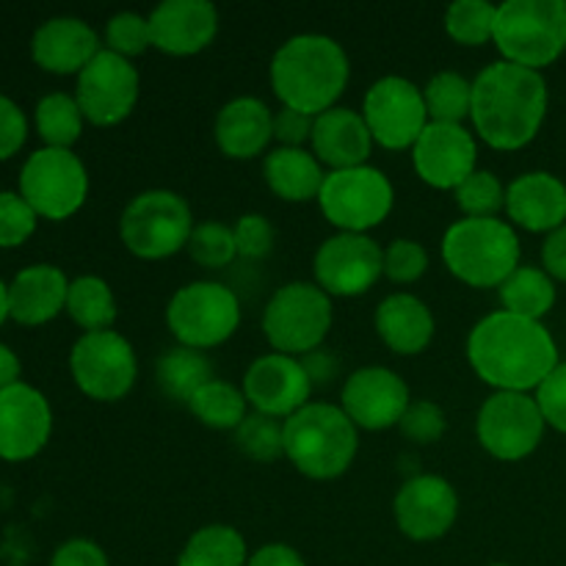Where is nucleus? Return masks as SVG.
<instances>
[{"instance_id": "obj_22", "label": "nucleus", "mask_w": 566, "mask_h": 566, "mask_svg": "<svg viewBox=\"0 0 566 566\" xmlns=\"http://www.w3.org/2000/svg\"><path fill=\"white\" fill-rule=\"evenodd\" d=\"M153 48L164 55H199L219 36V9L210 0H164L147 14Z\"/></svg>"}, {"instance_id": "obj_7", "label": "nucleus", "mask_w": 566, "mask_h": 566, "mask_svg": "<svg viewBox=\"0 0 566 566\" xmlns=\"http://www.w3.org/2000/svg\"><path fill=\"white\" fill-rule=\"evenodd\" d=\"M193 221L191 205L169 188L136 193L119 216V241L138 260H169L186 252Z\"/></svg>"}, {"instance_id": "obj_50", "label": "nucleus", "mask_w": 566, "mask_h": 566, "mask_svg": "<svg viewBox=\"0 0 566 566\" xmlns=\"http://www.w3.org/2000/svg\"><path fill=\"white\" fill-rule=\"evenodd\" d=\"M542 269L556 282H566V224L551 232L542 243Z\"/></svg>"}, {"instance_id": "obj_29", "label": "nucleus", "mask_w": 566, "mask_h": 566, "mask_svg": "<svg viewBox=\"0 0 566 566\" xmlns=\"http://www.w3.org/2000/svg\"><path fill=\"white\" fill-rule=\"evenodd\" d=\"M263 180L282 202H318L326 169L307 147H274L263 158Z\"/></svg>"}, {"instance_id": "obj_20", "label": "nucleus", "mask_w": 566, "mask_h": 566, "mask_svg": "<svg viewBox=\"0 0 566 566\" xmlns=\"http://www.w3.org/2000/svg\"><path fill=\"white\" fill-rule=\"evenodd\" d=\"M392 517L407 539L437 542L457 525L459 492L442 475H412L396 492Z\"/></svg>"}, {"instance_id": "obj_46", "label": "nucleus", "mask_w": 566, "mask_h": 566, "mask_svg": "<svg viewBox=\"0 0 566 566\" xmlns=\"http://www.w3.org/2000/svg\"><path fill=\"white\" fill-rule=\"evenodd\" d=\"M534 398L545 415V423L566 434V363H558V368L542 381Z\"/></svg>"}, {"instance_id": "obj_31", "label": "nucleus", "mask_w": 566, "mask_h": 566, "mask_svg": "<svg viewBox=\"0 0 566 566\" xmlns=\"http://www.w3.org/2000/svg\"><path fill=\"white\" fill-rule=\"evenodd\" d=\"M501 310L520 315V318L545 321L556 307V280L539 265H520L501 287H497Z\"/></svg>"}, {"instance_id": "obj_53", "label": "nucleus", "mask_w": 566, "mask_h": 566, "mask_svg": "<svg viewBox=\"0 0 566 566\" xmlns=\"http://www.w3.org/2000/svg\"><path fill=\"white\" fill-rule=\"evenodd\" d=\"M20 374H22V363L14 354V348L0 343V390L17 385V381H20Z\"/></svg>"}, {"instance_id": "obj_27", "label": "nucleus", "mask_w": 566, "mask_h": 566, "mask_svg": "<svg viewBox=\"0 0 566 566\" xmlns=\"http://www.w3.org/2000/svg\"><path fill=\"white\" fill-rule=\"evenodd\" d=\"M374 329L392 354L418 357L434 340L437 321L423 298L398 291L379 302L374 313Z\"/></svg>"}, {"instance_id": "obj_17", "label": "nucleus", "mask_w": 566, "mask_h": 566, "mask_svg": "<svg viewBox=\"0 0 566 566\" xmlns=\"http://www.w3.org/2000/svg\"><path fill=\"white\" fill-rule=\"evenodd\" d=\"M409 403V385L385 365H365L343 381L340 409L359 431L398 429Z\"/></svg>"}, {"instance_id": "obj_16", "label": "nucleus", "mask_w": 566, "mask_h": 566, "mask_svg": "<svg viewBox=\"0 0 566 566\" xmlns=\"http://www.w3.org/2000/svg\"><path fill=\"white\" fill-rule=\"evenodd\" d=\"M142 75L133 61L99 50L97 59L75 77V99L83 119L94 127H116L136 111Z\"/></svg>"}, {"instance_id": "obj_32", "label": "nucleus", "mask_w": 566, "mask_h": 566, "mask_svg": "<svg viewBox=\"0 0 566 566\" xmlns=\"http://www.w3.org/2000/svg\"><path fill=\"white\" fill-rule=\"evenodd\" d=\"M249 547L241 531L224 523H210L193 531L182 545L177 566H247Z\"/></svg>"}, {"instance_id": "obj_21", "label": "nucleus", "mask_w": 566, "mask_h": 566, "mask_svg": "<svg viewBox=\"0 0 566 566\" xmlns=\"http://www.w3.org/2000/svg\"><path fill=\"white\" fill-rule=\"evenodd\" d=\"M249 409L269 418L287 420L304 409L313 398V381L304 370L302 359L287 354H263L247 368L241 381Z\"/></svg>"}, {"instance_id": "obj_49", "label": "nucleus", "mask_w": 566, "mask_h": 566, "mask_svg": "<svg viewBox=\"0 0 566 566\" xmlns=\"http://www.w3.org/2000/svg\"><path fill=\"white\" fill-rule=\"evenodd\" d=\"M50 566H111L108 553L92 539H70L55 547Z\"/></svg>"}, {"instance_id": "obj_35", "label": "nucleus", "mask_w": 566, "mask_h": 566, "mask_svg": "<svg viewBox=\"0 0 566 566\" xmlns=\"http://www.w3.org/2000/svg\"><path fill=\"white\" fill-rule=\"evenodd\" d=\"M83 111L77 105L75 94L50 92L33 108V127L44 147L53 149H72L83 136Z\"/></svg>"}, {"instance_id": "obj_13", "label": "nucleus", "mask_w": 566, "mask_h": 566, "mask_svg": "<svg viewBox=\"0 0 566 566\" xmlns=\"http://www.w3.org/2000/svg\"><path fill=\"white\" fill-rule=\"evenodd\" d=\"M545 415L531 392H492L475 415V440L497 462H523L545 440Z\"/></svg>"}, {"instance_id": "obj_2", "label": "nucleus", "mask_w": 566, "mask_h": 566, "mask_svg": "<svg viewBox=\"0 0 566 566\" xmlns=\"http://www.w3.org/2000/svg\"><path fill=\"white\" fill-rule=\"evenodd\" d=\"M551 92L542 72L492 61L473 77V133L497 153H517L539 136Z\"/></svg>"}, {"instance_id": "obj_23", "label": "nucleus", "mask_w": 566, "mask_h": 566, "mask_svg": "<svg viewBox=\"0 0 566 566\" xmlns=\"http://www.w3.org/2000/svg\"><path fill=\"white\" fill-rule=\"evenodd\" d=\"M103 50V36L81 17H50L33 31L31 59L50 75H81Z\"/></svg>"}, {"instance_id": "obj_25", "label": "nucleus", "mask_w": 566, "mask_h": 566, "mask_svg": "<svg viewBox=\"0 0 566 566\" xmlns=\"http://www.w3.org/2000/svg\"><path fill=\"white\" fill-rule=\"evenodd\" d=\"M310 153L321 160L326 171L354 169V166H365L370 160L374 136L359 111L335 105L315 116Z\"/></svg>"}, {"instance_id": "obj_19", "label": "nucleus", "mask_w": 566, "mask_h": 566, "mask_svg": "<svg viewBox=\"0 0 566 566\" xmlns=\"http://www.w3.org/2000/svg\"><path fill=\"white\" fill-rule=\"evenodd\" d=\"M53 437V407L33 385L0 390V459L9 464L31 462L48 448Z\"/></svg>"}, {"instance_id": "obj_12", "label": "nucleus", "mask_w": 566, "mask_h": 566, "mask_svg": "<svg viewBox=\"0 0 566 566\" xmlns=\"http://www.w3.org/2000/svg\"><path fill=\"white\" fill-rule=\"evenodd\" d=\"M70 374L86 398L97 403H116L136 387V348L114 329L86 332L70 352Z\"/></svg>"}, {"instance_id": "obj_3", "label": "nucleus", "mask_w": 566, "mask_h": 566, "mask_svg": "<svg viewBox=\"0 0 566 566\" xmlns=\"http://www.w3.org/2000/svg\"><path fill=\"white\" fill-rule=\"evenodd\" d=\"M269 81L282 108L321 116L335 108L352 81V59L326 33H296L276 48Z\"/></svg>"}, {"instance_id": "obj_11", "label": "nucleus", "mask_w": 566, "mask_h": 566, "mask_svg": "<svg viewBox=\"0 0 566 566\" xmlns=\"http://www.w3.org/2000/svg\"><path fill=\"white\" fill-rule=\"evenodd\" d=\"M20 197L39 219L66 221L88 199V169L75 149L42 147L20 169Z\"/></svg>"}, {"instance_id": "obj_30", "label": "nucleus", "mask_w": 566, "mask_h": 566, "mask_svg": "<svg viewBox=\"0 0 566 566\" xmlns=\"http://www.w3.org/2000/svg\"><path fill=\"white\" fill-rule=\"evenodd\" d=\"M213 376V365H210L208 354L197 352V348L171 346L155 363V381H158L160 392L169 401L186 403L208 385Z\"/></svg>"}, {"instance_id": "obj_36", "label": "nucleus", "mask_w": 566, "mask_h": 566, "mask_svg": "<svg viewBox=\"0 0 566 566\" xmlns=\"http://www.w3.org/2000/svg\"><path fill=\"white\" fill-rule=\"evenodd\" d=\"M426 111L431 122L440 125H464L473 111V81L462 72L442 70L423 86Z\"/></svg>"}, {"instance_id": "obj_37", "label": "nucleus", "mask_w": 566, "mask_h": 566, "mask_svg": "<svg viewBox=\"0 0 566 566\" xmlns=\"http://www.w3.org/2000/svg\"><path fill=\"white\" fill-rule=\"evenodd\" d=\"M495 17L490 0H457L446 9V33L462 48H484L495 39Z\"/></svg>"}, {"instance_id": "obj_15", "label": "nucleus", "mask_w": 566, "mask_h": 566, "mask_svg": "<svg viewBox=\"0 0 566 566\" xmlns=\"http://www.w3.org/2000/svg\"><path fill=\"white\" fill-rule=\"evenodd\" d=\"M313 276L329 298L365 296L385 276V249L370 235L335 232L315 249Z\"/></svg>"}, {"instance_id": "obj_52", "label": "nucleus", "mask_w": 566, "mask_h": 566, "mask_svg": "<svg viewBox=\"0 0 566 566\" xmlns=\"http://www.w3.org/2000/svg\"><path fill=\"white\" fill-rule=\"evenodd\" d=\"M302 365H304V370H307L313 387L329 385V381H335L337 374H340V359H337L332 352H326V348L310 352L307 357H302Z\"/></svg>"}, {"instance_id": "obj_28", "label": "nucleus", "mask_w": 566, "mask_h": 566, "mask_svg": "<svg viewBox=\"0 0 566 566\" xmlns=\"http://www.w3.org/2000/svg\"><path fill=\"white\" fill-rule=\"evenodd\" d=\"M70 276L50 263L22 269L9 282V315L20 326H44L66 310Z\"/></svg>"}, {"instance_id": "obj_5", "label": "nucleus", "mask_w": 566, "mask_h": 566, "mask_svg": "<svg viewBox=\"0 0 566 566\" xmlns=\"http://www.w3.org/2000/svg\"><path fill=\"white\" fill-rule=\"evenodd\" d=\"M446 269L475 291L501 287L520 269V238L506 219H459L440 243Z\"/></svg>"}, {"instance_id": "obj_6", "label": "nucleus", "mask_w": 566, "mask_h": 566, "mask_svg": "<svg viewBox=\"0 0 566 566\" xmlns=\"http://www.w3.org/2000/svg\"><path fill=\"white\" fill-rule=\"evenodd\" d=\"M492 44L525 70L556 64L566 50V0H506L497 6Z\"/></svg>"}, {"instance_id": "obj_42", "label": "nucleus", "mask_w": 566, "mask_h": 566, "mask_svg": "<svg viewBox=\"0 0 566 566\" xmlns=\"http://www.w3.org/2000/svg\"><path fill=\"white\" fill-rule=\"evenodd\" d=\"M429 252L415 238H396L385 247V280L392 285H415L429 271Z\"/></svg>"}, {"instance_id": "obj_45", "label": "nucleus", "mask_w": 566, "mask_h": 566, "mask_svg": "<svg viewBox=\"0 0 566 566\" xmlns=\"http://www.w3.org/2000/svg\"><path fill=\"white\" fill-rule=\"evenodd\" d=\"M232 235H235L238 258L263 260L274 252L276 230L263 213L238 216L235 224H232Z\"/></svg>"}, {"instance_id": "obj_39", "label": "nucleus", "mask_w": 566, "mask_h": 566, "mask_svg": "<svg viewBox=\"0 0 566 566\" xmlns=\"http://www.w3.org/2000/svg\"><path fill=\"white\" fill-rule=\"evenodd\" d=\"M235 446L243 457L260 464H274L285 457V420L269 415L249 412V418L238 426Z\"/></svg>"}, {"instance_id": "obj_47", "label": "nucleus", "mask_w": 566, "mask_h": 566, "mask_svg": "<svg viewBox=\"0 0 566 566\" xmlns=\"http://www.w3.org/2000/svg\"><path fill=\"white\" fill-rule=\"evenodd\" d=\"M28 142V116L20 105L0 92V164L14 158Z\"/></svg>"}, {"instance_id": "obj_38", "label": "nucleus", "mask_w": 566, "mask_h": 566, "mask_svg": "<svg viewBox=\"0 0 566 566\" xmlns=\"http://www.w3.org/2000/svg\"><path fill=\"white\" fill-rule=\"evenodd\" d=\"M462 219H501L506 210V186L490 169H475L462 186L453 191Z\"/></svg>"}, {"instance_id": "obj_51", "label": "nucleus", "mask_w": 566, "mask_h": 566, "mask_svg": "<svg viewBox=\"0 0 566 566\" xmlns=\"http://www.w3.org/2000/svg\"><path fill=\"white\" fill-rule=\"evenodd\" d=\"M247 566H307V562H304V556L296 547L285 545V542H271V545H263L254 553H249Z\"/></svg>"}, {"instance_id": "obj_10", "label": "nucleus", "mask_w": 566, "mask_h": 566, "mask_svg": "<svg viewBox=\"0 0 566 566\" xmlns=\"http://www.w3.org/2000/svg\"><path fill=\"white\" fill-rule=\"evenodd\" d=\"M318 208L337 232L368 235L390 219L396 208V186L385 171L370 164L326 171Z\"/></svg>"}, {"instance_id": "obj_41", "label": "nucleus", "mask_w": 566, "mask_h": 566, "mask_svg": "<svg viewBox=\"0 0 566 566\" xmlns=\"http://www.w3.org/2000/svg\"><path fill=\"white\" fill-rule=\"evenodd\" d=\"M153 48V36H149V20L138 11H119V14L108 17L103 28V50L119 55V59H138Z\"/></svg>"}, {"instance_id": "obj_48", "label": "nucleus", "mask_w": 566, "mask_h": 566, "mask_svg": "<svg viewBox=\"0 0 566 566\" xmlns=\"http://www.w3.org/2000/svg\"><path fill=\"white\" fill-rule=\"evenodd\" d=\"M315 116L293 108H280L274 114V142L276 147H307L313 138Z\"/></svg>"}, {"instance_id": "obj_43", "label": "nucleus", "mask_w": 566, "mask_h": 566, "mask_svg": "<svg viewBox=\"0 0 566 566\" xmlns=\"http://www.w3.org/2000/svg\"><path fill=\"white\" fill-rule=\"evenodd\" d=\"M39 227V216L20 191H0V249H20L31 241Z\"/></svg>"}, {"instance_id": "obj_18", "label": "nucleus", "mask_w": 566, "mask_h": 566, "mask_svg": "<svg viewBox=\"0 0 566 566\" xmlns=\"http://www.w3.org/2000/svg\"><path fill=\"white\" fill-rule=\"evenodd\" d=\"M409 155H412L415 175L426 186L453 193L479 169V138L468 130V125L429 122Z\"/></svg>"}, {"instance_id": "obj_55", "label": "nucleus", "mask_w": 566, "mask_h": 566, "mask_svg": "<svg viewBox=\"0 0 566 566\" xmlns=\"http://www.w3.org/2000/svg\"><path fill=\"white\" fill-rule=\"evenodd\" d=\"M492 566H506V564H492Z\"/></svg>"}, {"instance_id": "obj_34", "label": "nucleus", "mask_w": 566, "mask_h": 566, "mask_svg": "<svg viewBox=\"0 0 566 566\" xmlns=\"http://www.w3.org/2000/svg\"><path fill=\"white\" fill-rule=\"evenodd\" d=\"M193 418L213 431H232L235 434L238 426L249 418V401L238 385L227 379H210L197 396L188 401Z\"/></svg>"}, {"instance_id": "obj_24", "label": "nucleus", "mask_w": 566, "mask_h": 566, "mask_svg": "<svg viewBox=\"0 0 566 566\" xmlns=\"http://www.w3.org/2000/svg\"><path fill=\"white\" fill-rule=\"evenodd\" d=\"M506 219L512 227L551 235L566 224V182L551 171H525L506 186Z\"/></svg>"}, {"instance_id": "obj_54", "label": "nucleus", "mask_w": 566, "mask_h": 566, "mask_svg": "<svg viewBox=\"0 0 566 566\" xmlns=\"http://www.w3.org/2000/svg\"><path fill=\"white\" fill-rule=\"evenodd\" d=\"M9 318H11L9 315V285L0 280V326H3Z\"/></svg>"}, {"instance_id": "obj_1", "label": "nucleus", "mask_w": 566, "mask_h": 566, "mask_svg": "<svg viewBox=\"0 0 566 566\" xmlns=\"http://www.w3.org/2000/svg\"><path fill=\"white\" fill-rule=\"evenodd\" d=\"M468 363L492 392H531L558 368V346L542 321L495 310L468 335Z\"/></svg>"}, {"instance_id": "obj_40", "label": "nucleus", "mask_w": 566, "mask_h": 566, "mask_svg": "<svg viewBox=\"0 0 566 566\" xmlns=\"http://www.w3.org/2000/svg\"><path fill=\"white\" fill-rule=\"evenodd\" d=\"M188 258L197 265L208 271L227 269L230 263H235L238 247L235 235H232V224H221V221H199L193 227L191 238H188L186 247Z\"/></svg>"}, {"instance_id": "obj_9", "label": "nucleus", "mask_w": 566, "mask_h": 566, "mask_svg": "<svg viewBox=\"0 0 566 566\" xmlns=\"http://www.w3.org/2000/svg\"><path fill=\"white\" fill-rule=\"evenodd\" d=\"M241 326L235 291L213 280H197L175 291L166 304V329L177 346L210 352L230 340Z\"/></svg>"}, {"instance_id": "obj_8", "label": "nucleus", "mask_w": 566, "mask_h": 566, "mask_svg": "<svg viewBox=\"0 0 566 566\" xmlns=\"http://www.w3.org/2000/svg\"><path fill=\"white\" fill-rule=\"evenodd\" d=\"M335 321V304L315 282H287L271 293L263 310V335L271 352L307 357L324 348Z\"/></svg>"}, {"instance_id": "obj_33", "label": "nucleus", "mask_w": 566, "mask_h": 566, "mask_svg": "<svg viewBox=\"0 0 566 566\" xmlns=\"http://www.w3.org/2000/svg\"><path fill=\"white\" fill-rule=\"evenodd\" d=\"M64 313L70 315L72 324L81 326L83 335H86V332L114 329L116 296L103 276H75V280L70 282Z\"/></svg>"}, {"instance_id": "obj_4", "label": "nucleus", "mask_w": 566, "mask_h": 566, "mask_svg": "<svg viewBox=\"0 0 566 566\" xmlns=\"http://www.w3.org/2000/svg\"><path fill=\"white\" fill-rule=\"evenodd\" d=\"M359 429L340 403L310 401L285 420V459L310 481H335L352 470Z\"/></svg>"}, {"instance_id": "obj_44", "label": "nucleus", "mask_w": 566, "mask_h": 566, "mask_svg": "<svg viewBox=\"0 0 566 566\" xmlns=\"http://www.w3.org/2000/svg\"><path fill=\"white\" fill-rule=\"evenodd\" d=\"M398 431L407 437L415 446H431V442H440L448 431V418L446 409L440 403L429 401V398H418L409 403V409L403 412Z\"/></svg>"}, {"instance_id": "obj_14", "label": "nucleus", "mask_w": 566, "mask_h": 566, "mask_svg": "<svg viewBox=\"0 0 566 566\" xmlns=\"http://www.w3.org/2000/svg\"><path fill=\"white\" fill-rule=\"evenodd\" d=\"M359 114L374 136V144L390 149V153L412 149L431 122L429 111H426L423 86L403 75H385L370 83Z\"/></svg>"}, {"instance_id": "obj_26", "label": "nucleus", "mask_w": 566, "mask_h": 566, "mask_svg": "<svg viewBox=\"0 0 566 566\" xmlns=\"http://www.w3.org/2000/svg\"><path fill=\"white\" fill-rule=\"evenodd\" d=\"M213 138L221 155L230 160L260 158L274 142V111L249 94L230 99L216 114Z\"/></svg>"}]
</instances>
